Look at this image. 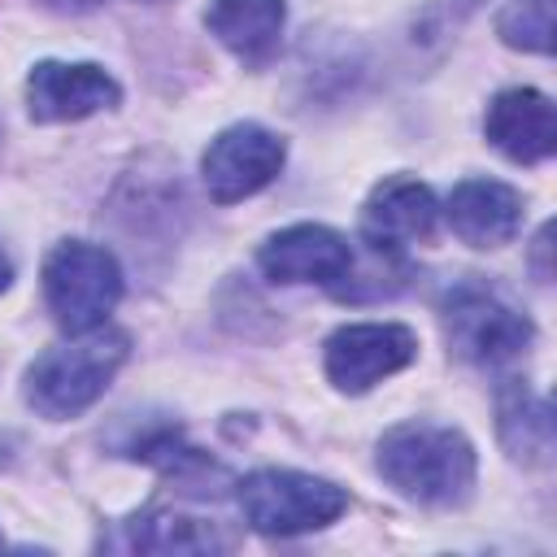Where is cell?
Returning <instances> with one entry per match:
<instances>
[{
  "label": "cell",
  "mask_w": 557,
  "mask_h": 557,
  "mask_svg": "<svg viewBox=\"0 0 557 557\" xmlns=\"http://www.w3.org/2000/svg\"><path fill=\"white\" fill-rule=\"evenodd\" d=\"M374 470L387 487H396L413 505L453 509L466 505L474 492L479 457L466 431L440 422H396L379 435Z\"/></svg>",
  "instance_id": "cell-1"
},
{
  "label": "cell",
  "mask_w": 557,
  "mask_h": 557,
  "mask_svg": "<svg viewBox=\"0 0 557 557\" xmlns=\"http://www.w3.org/2000/svg\"><path fill=\"white\" fill-rule=\"evenodd\" d=\"M126 357H131V335L104 322L96 331L44 348L22 374V396L39 418L52 422L78 418L109 392Z\"/></svg>",
  "instance_id": "cell-2"
},
{
  "label": "cell",
  "mask_w": 557,
  "mask_h": 557,
  "mask_svg": "<svg viewBox=\"0 0 557 557\" xmlns=\"http://www.w3.org/2000/svg\"><path fill=\"white\" fill-rule=\"evenodd\" d=\"M239 513L261 535H305L331 527L348 509V492L322 474L261 466L235 483Z\"/></svg>",
  "instance_id": "cell-3"
},
{
  "label": "cell",
  "mask_w": 557,
  "mask_h": 557,
  "mask_svg": "<svg viewBox=\"0 0 557 557\" xmlns=\"http://www.w3.org/2000/svg\"><path fill=\"white\" fill-rule=\"evenodd\" d=\"M44 300L61 331L83 335L109 322L122 300V265L109 248L87 239H61L44 257Z\"/></svg>",
  "instance_id": "cell-4"
},
{
  "label": "cell",
  "mask_w": 557,
  "mask_h": 557,
  "mask_svg": "<svg viewBox=\"0 0 557 557\" xmlns=\"http://www.w3.org/2000/svg\"><path fill=\"white\" fill-rule=\"evenodd\" d=\"M440 322L448 348L470 366H500L527 352L535 326L527 313H518L505 296H496L483 283H457L440 300Z\"/></svg>",
  "instance_id": "cell-5"
},
{
  "label": "cell",
  "mask_w": 557,
  "mask_h": 557,
  "mask_svg": "<svg viewBox=\"0 0 557 557\" xmlns=\"http://www.w3.org/2000/svg\"><path fill=\"white\" fill-rule=\"evenodd\" d=\"M418 357V335L405 322H348L322 344V370L335 392L361 396L374 383L400 374Z\"/></svg>",
  "instance_id": "cell-6"
},
{
  "label": "cell",
  "mask_w": 557,
  "mask_h": 557,
  "mask_svg": "<svg viewBox=\"0 0 557 557\" xmlns=\"http://www.w3.org/2000/svg\"><path fill=\"white\" fill-rule=\"evenodd\" d=\"M287 161V144L283 135H274L261 122H235L226 131H218L200 157V178L213 205H235L257 196L261 187H270L278 178Z\"/></svg>",
  "instance_id": "cell-7"
},
{
  "label": "cell",
  "mask_w": 557,
  "mask_h": 557,
  "mask_svg": "<svg viewBox=\"0 0 557 557\" xmlns=\"http://www.w3.org/2000/svg\"><path fill=\"white\" fill-rule=\"evenodd\" d=\"M117 104H122V87L96 61H35L26 74V113L44 126L83 122Z\"/></svg>",
  "instance_id": "cell-8"
},
{
  "label": "cell",
  "mask_w": 557,
  "mask_h": 557,
  "mask_svg": "<svg viewBox=\"0 0 557 557\" xmlns=\"http://www.w3.org/2000/svg\"><path fill=\"white\" fill-rule=\"evenodd\" d=\"M257 265L270 283H283V287H300V283L335 287L352 270V244L335 226L296 222V226L274 231L257 248Z\"/></svg>",
  "instance_id": "cell-9"
},
{
  "label": "cell",
  "mask_w": 557,
  "mask_h": 557,
  "mask_svg": "<svg viewBox=\"0 0 557 557\" xmlns=\"http://www.w3.org/2000/svg\"><path fill=\"white\" fill-rule=\"evenodd\" d=\"M435 222H440L435 191L409 174H392V178L374 183L361 205V239L383 257H396L409 244L431 239Z\"/></svg>",
  "instance_id": "cell-10"
},
{
  "label": "cell",
  "mask_w": 557,
  "mask_h": 557,
  "mask_svg": "<svg viewBox=\"0 0 557 557\" xmlns=\"http://www.w3.org/2000/svg\"><path fill=\"white\" fill-rule=\"evenodd\" d=\"M483 135L513 165H540L557 152V109L535 87H505L487 100Z\"/></svg>",
  "instance_id": "cell-11"
},
{
  "label": "cell",
  "mask_w": 557,
  "mask_h": 557,
  "mask_svg": "<svg viewBox=\"0 0 557 557\" xmlns=\"http://www.w3.org/2000/svg\"><path fill=\"white\" fill-rule=\"evenodd\" d=\"M522 191L500 178H461L444 200L448 231L470 248L513 244V235L522 231Z\"/></svg>",
  "instance_id": "cell-12"
},
{
  "label": "cell",
  "mask_w": 557,
  "mask_h": 557,
  "mask_svg": "<svg viewBox=\"0 0 557 557\" xmlns=\"http://www.w3.org/2000/svg\"><path fill=\"white\" fill-rule=\"evenodd\" d=\"M205 26L244 65H265L283 44L287 0H209Z\"/></svg>",
  "instance_id": "cell-13"
},
{
  "label": "cell",
  "mask_w": 557,
  "mask_h": 557,
  "mask_svg": "<svg viewBox=\"0 0 557 557\" xmlns=\"http://www.w3.org/2000/svg\"><path fill=\"white\" fill-rule=\"evenodd\" d=\"M496 435L505 444V453L522 466H548L553 461V444H557V426H553V409L540 392H531L527 379H505L496 392Z\"/></svg>",
  "instance_id": "cell-14"
},
{
  "label": "cell",
  "mask_w": 557,
  "mask_h": 557,
  "mask_svg": "<svg viewBox=\"0 0 557 557\" xmlns=\"http://www.w3.org/2000/svg\"><path fill=\"white\" fill-rule=\"evenodd\" d=\"M135 548H148V553H213V548H226V540H218L213 527L200 522V518L148 513V518H135Z\"/></svg>",
  "instance_id": "cell-15"
},
{
  "label": "cell",
  "mask_w": 557,
  "mask_h": 557,
  "mask_svg": "<svg viewBox=\"0 0 557 557\" xmlns=\"http://www.w3.org/2000/svg\"><path fill=\"white\" fill-rule=\"evenodd\" d=\"M500 44L518 52H553V0H505L496 13Z\"/></svg>",
  "instance_id": "cell-16"
},
{
  "label": "cell",
  "mask_w": 557,
  "mask_h": 557,
  "mask_svg": "<svg viewBox=\"0 0 557 557\" xmlns=\"http://www.w3.org/2000/svg\"><path fill=\"white\" fill-rule=\"evenodd\" d=\"M35 4H44V9H52V13H70V17H78V13L100 9L104 0H35Z\"/></svg>",
  "instance_id": "cell-17"
},
{
  "label": "cell",
  "mask_w": 557,
  "mask_h": 557,
  "mask_svg": "<svg viewBox=\"0 0 557 557\" xmlns=\"http://www.w3.org/2000/svg\"><path fill=\"white\" fill-rule=\"evenodd\" d=\"M548 235H553V226H540V235H535V278L540 283H548Z\"/></svg>",
  "instance_id": "cell-18"
},
{
  "label": "cell",
  "mask_w": 557,
  "mask_h": 557,
  "mask_svg": "<svg viewBox=\"0 0 557 557\" xmlns=\"http://www.w3.org/2000/svg\"><path fill=\"white\" fill-rule=\"evenodd\" d=\"M9 283H13V261H9V252L0 248V292H9Z\"/></svg>",
  "instance_id": "cell-19"
},
{
  "label": "cell",
  "mask_w": 557,
  "mask_h": 557,
  "mask_svg": "<svg viewBox=\"0 0 557 557\" xmlns=\"http://www.w3.org/2000/svg\"><path fill=\"white\" fill-rule=\"evenodd\" d=\"M144 4H161V0H144Z\"/></svg>",
  "instance_id": "cell-20"
}]
</instances>
